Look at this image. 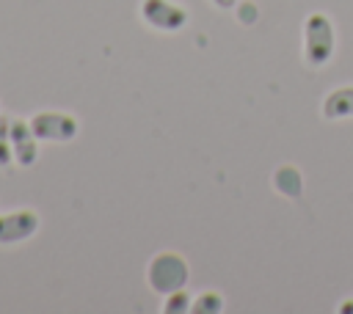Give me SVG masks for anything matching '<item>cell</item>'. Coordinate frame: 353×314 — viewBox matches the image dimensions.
<instances>
[{
    "label": "cell",
    "instance_id": "cell-1",
    "mask_svg": "<svg viewBox=\"0 0 353 314\" xmlns=\"http://www.w3.org/2000/svg\"><path fill=\"white\" fill-rule=\"evenodd\" d=\"M336 50V28L325 11H312L303 19V61L312 69H323Z\"/></svg>",
    "mask_w": 353,
    "mask_h": 314
},
{
    "label": "cell",
    "instance_id": "cell-2",
    "mask_svg": "<svg viewBox=\"0 0 353 314\" xmlns=\"http://www.w3.org/2000/svg\"><path fill=\"white\" fill-rule=\"evenodd\" d=\"M188 275H190V267H188L185 256L176 251H160L146 264V284L160 297L182 289L188 284Z\"/></svg>",
    "mask_w": 353,
    "mask_h": 314
},
{
    "label": "cell",
    "instance_id": "cell-3",
    "mask_svg": "<svg viewBox=\"0 0 353 314\" xmlns=\"http://www.w3.org/2000/svg\"><path fill=\"white\" fill-rule=\"evenodd\" d=\"M141 22L157 33H176L188 25V8L176 0H141Z\"/></svg>",
    "mask_w": 353,
    "mask_h": 314
},
{
    "label": "cell",
    "instance_id": "cell-4",
    "mask_svg": "<svg viewBox=\"0 0 353 314\" xmlns=\"http://www.w3.org/2000/svg\"><path fill=\"white\" fill-rule=\"evenodd\" d=\"M28 121H30V129L36 132V138L47 140V143H69L80 132L77 118L63 110H39Z\"/></svg>",
    "mask_w": 353,
    "mask_h": 314
},
{
    "label": "cell",
    "instance_id": "cell-5",
    "mask_svg": "<svg viewBox=\"0 0 353 314\" xmlns=\"http://www.w3.org/2000/svg\"><path fill=\"white\" fill-rule=\"evenodd\" d=\"M39 212L36 209H8L0 212V245H14V242H25L39 231Z\"/></svg>",
    "mask_w": 353,
    "mask_h": 314
},
{
    "label": "cell",
    "instance_id": "cell-6",
    "mask_svg": "<svg viewBox=\"0 0 353 314\" xmlns=\"http://www.w3.org/2000/svg\"><path fill=\"white\" fill-rule=\"evenodd\" d=\"M11 151L19 168H30L39 160V138L28 118H11Z\"/></svg>",
    "mask_w": 353,
    "mask_h": 314
},
{
    "label": "cell",
    "instance_id": "cell-7",
    "mask_svg": "<svg viewBox=\"0 0 353 314\" xmlns=\"http://www.w3.org/2000/svg\"><path fill=\"white\" fill-rule=\"evenodd\" d=\"M320 113H323V118H328V121L353 118V85H339V88L328 91V94L323 96Z\"/></svg>",
    "mask_w": 353,
    "mask_h": 314
},
{
    "label": "cell",
    "instance_id": "cell-8",
    "mask_svg": "<svg viewBox=\"0 0 353 314\" xmlns=\"http://www.w3.org/2000/svg\"><path fill=\"white\" fill-rule=\"evenodd\" d=\"M273 187H276V193H281L287 198H298L303 193V176L295 165H281L273 174Z\"/></svg>",
    "mask_w": 353,
    "mask_h": 314
},
{
    "label": "cell",
    "instance_id": "cell-9",
    "mask_svg": "<svg viewBox=\"0 0 353 314\" xmlns=\"http://www.w3.org/2000/svg\"><path fill=\"white\" fill-rule=\"evenodd\" d=\"M223 306H226V303H223V295H221V292L204 289V292H199V295L193 297L190 311H196V314H221Z\"/></svg>",
    "mask_w": 353,
    "mask_h": 314
},
{
    "label": "cell",
    "instance_id": "cell-10",
    "mask_svg": "<svg viewBox=\"0 0 353 314\" xmlns=\"http://www.w3.org/2000/svg\"><path fill=\"white\" fill-rule=\"evenodd\" d=\"M190 306H193V295H188V289L182 286V289H176V292L163 295L160 311H163V314H188Z\"/></svg>",
    "mask_w": 353,
    "mask_h": 314
},
{
    "label": "cell",
    "instance_id": "cell-11",
    "mask_svg": "<svg viewBox=\"0 0 353 314\" xmlns=\"http://www.w3.org/2000/svg\"><path fill=\"white\" fill-rule=\"evenodd\" d=\"M14 163L11 151V118L0 116V168H8Z\"/></svg>",
    "mask_w": 353,
    "mask_h": 314
},
{
    "label": "cell",
    "instance_id": "cell-12",
    "mask_svg": "<svg viewBox=\"0 0 353 314\" xmlns=\"http://www.w3.org/2000/svg\"><path fill=\"white\" fill-rule=\"evenodd\" d=\"M232 11L237 14V19H240L243 25H251V22H256V14H259V8H256V6H251V3H245V0H243V3L237 0V6H234Z\"/></svg>",
    "mask_w": 353,
    "mask_h": 314
},
{
    "label": "cell",
    "instance_id": "cell-13",
    "mask_svg": "<svg viewBox=\"0 0 353 314\" xmlns=\"http://www.w3.org/2000/svg\"><path fill=\"white\" fill-rule=\"evenodd\" d=\"M215 8H221V11H232L234 6H237V0H210Z\"/></svg>",
    "mask_w": 353,
    "mask_h": 314
},
{
    "label": "cell",
    "instance_id": "cell-14",
    "mask_svg": "<svg viewBox=\"0 0 353 314\" xmlns=\"http://www.w3.org/2000/svg\"><path fill=\"white\" fill-rule=\"evenodd\" d=\"M336 311H339V314H353V297H347V300H342V303L336 306Z\"/></svg>",
    "mask_w": 353,
    "mask_h": 314
}]
</instances>
